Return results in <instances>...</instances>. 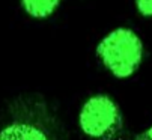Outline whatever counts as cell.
I'll return each mask as SVG.
<instances>
[{"label": "cell", "mask_w": 152, "mask_h": 140, "mask_svg": "<svg viewBox=\"0 0 152 140\" xmlns=\"http://www.w3.org/2000/svg\"><path fill=\"white\" fill-rule=\"evenodd\" d=\"M0 140H63L57 108L44 95L21 98L9 121L0 128Z\"/></svg>", "instance_id": "1"}, {"label": "cell", "mask_w": 152, "mask_h": 140, "mask_svg": "<svg viewBox=\"0 0 152 140\" xmlns=\"http://www.w3.org/2000/svg\"><path fill=\"white\" fill-rule=\"evenodd\" d=\"M20 8L32 20H48L62 6L63 0H18Z\"/></svg>", "instance_id": "4"}, {"label": "cell", "mask_w": 152, "mask_h": 140, "mask_svg": "<svg viewBox=\"0 0 152 140\" xmlns=\"http://www.w3.org/2000/svg\"><path fill=\"white\" fill-rule=\"evenodd\" d=\"M146 54L143 38L129 26H116L105 32L95 45L99 65L116 80H128L142 68Z\"/></svg>", "instance_id": "2"}, {"label": "cell", "mask_w": 152, "mask_h": 140, "mask_svg": "<svg viewBox=\"0 0 152 140\" xmlns=\"http://www.w3.org/2000/svg\"><path fill=\"white\" fill-rule=\"evenodd\" d=\"M133 140H152V125H149L146 130H143L142 133L134 136Z\"/></svg>", "instance_id": "6"}, {"label": "cell", "mask_w": 152, "mask_h": 140, "mask_svg": "<svg viewBox=\"0 0 152 140\" xmlns=\"http://www.w3.org/2000/svg\"><path fill=\"white\" fill-rule=\"evenodd\" d=\"M77 125L89 140H122L125 136V116L119 103L102 92L84 100L77 114Z\"/></svg>", "instance_id": "3"}, {"label": "cell", "mask_w": 152, "mask_h": 140, "mask_svg": "<svg viewBox=\"0 0 152 140\" xmlns=\"http://www.w3.org/2000/svg\"><path fill=\"white\" fill-rule=\"evenodd\" d=\"M133 5L142 18H152V0H133Z\"/></svg>", "instance_id": "5"}]
</instances>
